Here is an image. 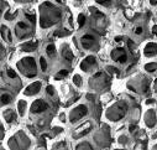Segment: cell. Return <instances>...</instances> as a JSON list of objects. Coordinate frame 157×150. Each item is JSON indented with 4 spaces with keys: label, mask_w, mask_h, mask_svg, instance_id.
Wrapping results in <instances>:
<instances>
[{
    "label": "cell",
    "mask_w": 157,
    "mask_h": 150,
    "mask_svg": "<svg viewBox=\"0 0 157 150\" xmlns=\"http://www.w3.org/2000/svg\"><path fill=\"white\" fill-rule=\"evenodd\" d=\"M47 107H48L47 103H45L43 101L39 99V101H35L34 104L31 105V112H32V113H41V112L46 110Z\"/></svg>",
    "instance_id": "cell-1"
},
{
    "label": "cell",
    "mask_w": 157,
    "mask_h": 150,
    "mask_svg": "<svg viewBox=\"0 0 157 150\" xmlns=\"http://www.w3.org/2000/svg\"><path fill=\"white\" fill-rule=\"evenodd\" d=\"M40 88H41V83H40V82H35V83L30 84V86L26 88L25 94H26V96H34V94H36V93L40 91Z\"/></svg>",
    "instance_id": "cell-2"
},
{
    "label": "cell",
    "mask_w": 157,
    "mask_h": 150,
    "mask_svg": "<svg viewBox=\"0 0 157 150\" xmlns=\"http://www.w3.org/2000/svg\"><path fill=\"white\" fill-rule=\"evenodd\" d=\"M93 41H94V37L90 36V35H85V36L82 37V45H83V47H85V48H89V47L92 46V42H93Z\"/></svg>",
    "instance_id": "cell-3"
},
{
    "label": "cell",
    "mask_w": 157,
    "mask_h": 150,
    "mask_svg": "<svg viewBox=\"0 0 157 150\" xmlns=\"http://www.w3.org/2000/svg\"><path fill=\"white\" fill-rule=\"evenodd\" d=\"M155 53H156V44L151 42V44H148V45L146 46V48H145V55H146V56H153Z\"/></svg>",
    "instance_id": "cell-4"
},
{
    "label": "cell",
    "mask_w": 157,
    "mask_h": 150,
    "mask_svg": "<svg viewBox=\"0 0 157 150\" xmlns=\"http://www.w3.org/2000/svg\"><path fill=\"white\" fill-rule=\"evenodd\" d=\"M37 48V42H27L25 45H22V50L26 52H31V51H35Z\"/></svg>",
    "instance_id": "cell-5"
},
{
    "label": "cell",
    "mask_w": 157,
    "mask_h": 150,
    "mask_svg": "<svg viewBox=\"0 0 157 150\" xmlns=\"http://www.w3.org/2000/svg\"><path fill=\"white\" fill-rule=\"evenodd\" d=\"M74 114L78 117V118H82L83 115L87 114V107L85 105H79L74 109Z\"/></svg>",
    "instance_id": "cell-6"
},
{
    "label": "cell",
    "mask_w": 157,
    "mask_h": 150,
    "mask_svg": "<svg viewBox=\"0 0 157 150\" xmlns=\"http://www.w3.org/2000/svg\"><path fill=\"white\" fill-rule=\"evenodd\" d=\"M22 62H24L25 65H27V66H31L32 68H35V67H36L35 60H34L32 57H27V58H24V60H22Z\"/></svg>",
    "instance_id": "cell-7"
},
{
    "label": "cell",
    "mask_w": 157,
    "mask_h": 150,
    "mask_svg": "<svg viewBox=\"0 0 157 150\" xmlns=\"http://www.w3.org/2000/svg\"><path fill=\"white\" fill-rule=\"evenodd\" d=\"M0 101H1L3 104H8V103L11 102V96H9V94H3L1 98H0Z\"/></svg>",
    "instance_id": "cell-8"
},
{
    "label": "cell",
    "mask_w": 157,
    "mask_h": 150,
    "mask_svg": "<svg viewBox=\"0 0 157 150\" xmlns=\"http://www.w3.org/2000/svg\"><path fill=\"white\" fill-rule=\"evenodd\" d=\"M17 107H19V113H20V115H24V110H25V107H26L25 101H20L19 104H17Z\"/></svg>",
    "instance_id": "cell-9"
},
{
    "label": "cell",
    "mask_w": 157,
    "mask_h": 150,
    "mask_svg": "<svg viewBox=\"0 0 157 150\" xmlns=\"http://www.w3.org/2000/svg\"><path fill=\"white\" fill-rule=\"evenodd\" d=\"M67 75H68V71H67V70H62V71H59V72L56 75V78H57V79H61V78L66 77Z\"/></svg>",
    "instance_id": "cell-10"
},
{
    "label": "cell",
    "mask_w": 157,
    "mask_h": 150,
    "mask_svg": "<svg viewBox=\"0 0 157 150\" xmlns=\"http://www.w3.org/2000/svg\"><path fill=\"white\" fill-rule=\"evenodd\" d=\"M40 65H41V70L42 71H46L47 70V62H46V60L43 57L40 58Z\"/></svg>",
    "instance_id": "cell-11"
},
{
    "label": "cell",
    "mask_w": 157,
    "mask_h": 150,
    "mask_svg": "<svg viewBox=\"0 0 157 150\" xmlns=\"http://www.w3.org/2000/svg\"><path fill=\"white\" fill-rule=\"evenodd\" d=\"M46 51H47V53L48 55H54V52H56V48H54V46L53 45H48L47 46V48H46Z\"/></svg>",
    "instance_id": "cell-12"
},
{
    "label": "cell",
    "mask_w": 157,
    "mask_h": 150,
    "mask_svg": "<svg viewBox=\"0 0 157 150\" xmlns=\"http://www.w3.org/2000/svg\"><path fill=\"white\" fill-rule=\"evenodd\" d=\"M73 82H74L76 86H80V84H82V77L78 76V75H76V76L73 77Z\"/></svg>",
    "instance_id": "cell-13"
},
{
    "label": "cell",
    "mask_w": 157,
    "mask_h": 150,
    "mask_svg": "<svg viewBox=\"0 0 157 150\" xmlns=\"http://www.w3.org/2000/svg\"><path fill=\"white\" fill-rule=\"evenodd\" d=\"M145 68H146L148 72H153V71L156 70V63H148V65L145 66Z\"/></svg>",
    "instance_id": "cell-14"
},
{
    "label": "cell",
    "mask_w": 157,
    "mask_h": 150,
    "mask_svg": "<svg viewBox=\"0 0 157 150\" xmlns=\"http://www.w3.org/2000/svg\"><path fill=\"white\" fill-rule=\"evenodd\" d=\"M84 22H85V16H84L83 14H80V15L78 16V25H79V26H83Z\"/></svg>",
    "instance_id": "cell-15"
},
{
    "label": "cell",
    "mask_w": 157,
    "mask_h": 150,
    "mask_svg": "<svg viewBox=\"0 0 157 150\" xmlns=\"http://www.w3.org/2000/svg\"><path fill=\"white\" fill-rule=\"evenodd\" d=\"M85 62H87V63H90V65L95 63V57H94V56H89V57H87V58H85Z\"/></svg>",
    "instance_id": "cell-16"
},
{
    "label": "cell",
    "mask_w": 157,
    "mask_h": 150,
    "mask_svg": "<svg viewBox=\"0 0 157 150\" xmlns=\"http://www.w3.org/2000/svg\"><path fill=\"white\" fill-rule=\"evenodd\" d=\"M116 61H119V62H121V63H124L125 61H126V55H125V53H122L121 56H119V57L116 58Z\"/></svg>",
    "instance_id": "cell-17"
},
{
    "label": "cell",
    "mask_w": 157,
    "mask_h": 150,
    "mask_svg": "<svg viewBox=\"0 0 157 150\" xmlns=\"http://www.w3.org/2000/svg\"><path fill=\"white\" fill-rule=\"evenodd\" d=\"M65 57L68 60V61H71V60H73V53L71 51H66L65 52Z\"/></svg>",
    "instance_id": "cell-18"
},
{
    "label": "cell",
    "mask_w": 157,
    "mask_h": 150,
    "mask_svg": "<svg viewBox=\"0 0 157 150\" xmlns=\"http://www.w3.org/2000/svg\"><path fill=\"white\" fill-rule=\"evenodd\" d=\"M8 76L10 77V78H16V73H15V71L14 70H8Z\"/></svg>",
    "instance_id": "cell-19"
},
{
    "label": "cell",
    "mask_w": 157,
    "mask_h": 150,
    "mask_svg": "<svg viewBox=\"0 0 157 150\" xmlns=\"http://www.w3.org/2000/svg\"><path fill=\"white\" fill-rule=\"evenodd\" d=\"M46 89H47V93H48L50 96H53V93H54V92H53V87H52V86H47V88H46Z\"/></svg>",
    "instance_id": "cell-20"
},
{
    "label": "cell",
    "mask_w": 157,
    "mask_h": 150,
    "mask_svg": "<svg viewBox=\"0 0 157 150\" xmlns=\"http://www.w3.org/2000/svg\"><path fill=\"white\" fill-rule=\"evenodd\" d=\"M26 17H27L31 22H35V21H36V17H35L34 15H28V14H26Z\"/></svg>",
    "instance_id": "cell-21"
},
{
    "label": "cell",
    "mask_w": 157,
    "mask_h": 150,
    "mask_svg": "<svg viewBox=\"0 0 157 150\" xmlns=\"http://www.w3.org/2000/svg\"><path fill=\"white\" fill-rule=\"evenodd\" d=\"M17 27H20V29H27V25L24 24V22H19L17 24Z\"/></svg>",
    "instance_id": "cell-22"
},
{
    "label": "cell",
    "mask_w": 157,
    "mask_h": 150,
    "mask_svg": "<svg viewBox=\"0 0 157 150\" xmlns=\"http://www.w3.org/2000/svg\"><path fill=\"white\" fill-rule=\"evenodd\" d=\"M135 34H137V35L142 34V27H136L135 29Z\"/></svg>",
    "instance_id": "cell-23"
},
{
    "label": "cell",
    "mask_w": 157,
    "mask_h": 150,
    "mask_svg": "<svg viewBox=\"0 0 157 150\" xmlns=\"http://www.w3.org/2000/svg\"><path fill=\"white\" fill-rule=\"evenodd\" d=\"M95 1L99 3V4H103V5H104V4H108V3H109V0H95Z\"/></svg>",
    "instance_id": "cell-24"
},
{
    "label": "cell",
    "mask_w": 157,
    "mask_h": 150,
    "mask_svg": "<svg viewBox=\"0 0 157 150\" xmlns=\"http://www.w3.org/2000/svg\"><path fill=\"white\" fill-rule=\"evenodd\" d=\"M80 68H82L83 71H87V62H85V61H84V62L80 65Z\"/></svg>",
    "instance_id": "cell-25"
},
{
    "label": "cell",
    "mask_w": 157,
    "mask_h": 150,
    "mask_svg": "<svg viewBox=\"0 0 157 150\" xmlns=\"http://www.w3.org/2000/svg\"><path fill=\"white\" fill-rule=\"evenodd\" d=\"M13 17V15H10V13H6V15H5V19H11Z\"/></svg>",
    "instance_id": "cell-26"
},
{
    "label": "cell",
    "mask_w": 157,
    "mask_h": 150,
    "mask_svg": "<svg viewBox=\"0 0 157 150\" xmlns=\"http://www.w3.org/2000/svg\"><path fill=\"white\" fill-rule=\"evenodd\" d=\"M155 102V99H148V101H146V104H152Z\"/></svg>",
    "instance_id": "cell-27"
},
{
    "label": "cell",
    "mask_w": 157,
    "mask_h": 150,
    "mask_svg": "<svg viewBox=\"0 0 157 150\" xmlns=\"http://www.w3.org/2000/svg\"><path fill=\"white\" fill-rule=\"evenodd\" d=\"M150 3H151V5H156L157 0H150Z\"/></svg>",
    "instance_id": "cell-28"
},
{
    "label": "cell",
    "mask_w": 157,
    "mask_h": 150,
    "mask_svg": "<svg viewBox=\"0 0 157 150\" xmlns=\"http://www.w3.org/2000/svg\"><path fill=\"white\" fill-rule=\"evenodd\" d=\"M135 129H136L135 125H131V127H130V132H135Z\"/></svg>",
    "instance_id": "cell-29"
},
{
    "label": "cell",
    "mask_w": 157,
    "mask_h": 150,
    "mask_svg": "<svg viewBox=\"0 0 157 150\" xmlns=\"http://www.w3.org/2000/svg\"><path fill=\"white\" fill-rule=\"evenodd\" d=\"M121 39H122L121 36H118V37H115V41H121Z\"/></svg>",
    "instance_id": "cell-30"
},
{
    "label": "cell",
    "mask_w": 157,
    "mask_h": 150,
    "mask_svg": "<svg viewBox=\"0 0 157 150\" xmlns=\"http://www.w3.org/2000/svg\"><path fill=\"white\" fill-rule=\"evenodd\" d=\"M156 29H157V27H156V26H153V29H152V32H153V34H156Z\"/></svg>",
    "instance_id": "cell-31"
},
{
    "label": "cell",
    "mask_w": 157,
    "mask_h": 150,
    "mask_svg": "<svg viewBox=\"0 0 157 150\" xmlns=\"http://www.w3.org/2000/svg\"><path fill=\"white\" fill-rule=\"evenodd\" d=\"M99 76H102V73H100V72H98V73H95V76H94V77H99Z\"/></svg>",
    "instance_id": "cell-32"
},
{
    "label": "cell",
    "mask_w": 157,
    "mask_h": 150,
    "mask_svg": "<svg viewBox=\"0 0 157 150\" xmlns=\"http://www.w3.org/2000/svg\"><path fill=\"white\" fill-rule=\"evenodd\" d=\"M0 13H1V10H0Z\"/></svg>",
    "instance_id": "cell-33"
}]
</instances>
